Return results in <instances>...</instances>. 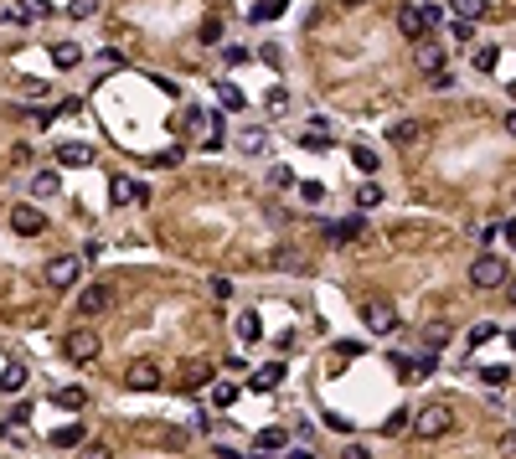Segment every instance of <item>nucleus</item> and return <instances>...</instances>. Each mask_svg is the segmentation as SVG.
Here are the masks:
<instances>
[{"label": "nucleus", "mask_w": 516, "mask_h": 459, "mask_svg": "<svg viewBox=\"0 0 516 459\" xmlns=\"http://www.w3.org/2000/svg\"><path fill=\"white\" fill-rule=\"evenodd\" d=\"M418 68H423V73H439V68H444V47H434V41L418 47Z\"/></svg>", "instance_id": "obj_18"}, {"label": "nucleus", "mask_w": 516, "mask_h": 459, "mask_svg": "<svg viewBox=\"0 0 516 459\" xmlns=\"http://www.w3.org/2000/svg\"><path fill=\"white\" fill-rule=\"evenodd\" d=\"M449 11H455L460 21H485V16H490L485 0H449Z\"/></svg>", "instance_id": "obj_12"}, {"label": "nucleus", "mask_w": 516, "mask_h": 459, "mask_svg": "<svg viewBox=\"0 0 516 459\" xmlns=\"http://www.w3.org/2000/svg\"><path fill=\"white\" fill-rule=\"evenodd\" d=\"M21 11H26V21H31V16H47L52 6H47V0H21Z\"/></svg>", "instance_id": "obj_35"}, {"label": "nucleus", "mask_w": 516, "mask_h": 459, "mask_svg": "<svg viewBox=\"0 0 516 459\" xmlns=\"http://www.w3.org/2000/svg\"><path fill=\"white\" fill-rule=\"evenodd\" d=\"M480 377H485V387H506L511 371H506V366H490V371H480Z\"/></svg>", "instance_id": "obj_32"}, {"label": "nucleus", "mask_w": 516, "mask_h": 459, "mask_svg": "<svg viewBox=\"0 0 516 459\" xmlns=\"http://www.w3.org/2000/svg\"><path fill=\"white\" fill-rule=\"evenodd\" d=\"M238 341H248V346H253V341H264V320H258L253 310H243V315H238Z\"/></svg>", "instance_id": "obj_13"}, {"label": "nucleus", "mask_w": 516, "mask_h": 459, "mask_svg": "<svg viewBox=\"0 0 516 459\" xmlns=\"http://www.w3.org/2000/svg\"><path fill=\"white\" fill-rule=\"evenodd\" d=\"M501 289H506V304H516V274H511V279L501 284Z\"/></svg>", "instance_id": "obj_39"}, {"label": "nucleus", "mask_w": 516, "mask_h": 459, "mask_svg": "<svg viewBox=\"0 0 516 459\" xmlns=\"http://www.w3.org/2000/svg\"><path fill=\"white\" fill-rule=\"evenodd\" d=\"M88 160H93L88 145H78V140H62L57 145V165H88Z\"/></svg>", "instance_id": "obj_11"}, {"label": "nucleus", "mask_w": 516, "mask_h": 459, "mask_svg": "<svg viewBox=\"0 0 516 459\" xmlns=\"http://www.w3.org/2000/svg\"><path fill=\"white\" fill-rule=\"evenodd\" d=\"M501 449H506V454H516V433H506V439H501Z\"/></svg>", "instance_id": "obj_40"}, {"label": "nucleus", "mask_w": 516, "mask_h": 459, "mask_svg": "<svg viewBox=\"0 0 516 459\" xmlns=\"http://www.w3.org/2000/svg\"><path fill=\"white\" fill-rule=\"evenodd\" d=\"M299 196H305V202L315 207V202H320V196H326V186H320V181H299Z\"/></svg>", "instance_id": "obj_31"}, {"label": "nucleus", "mask_w": 516, "mask_h": 459, "mask_svg": "<svg viewBox=\"0 0 516 459\" xmlns=\"http://www.w3.org/2000/svg\"><path fill=\"white\" fill-rule=\"evenodd\" d=\"M361 217H341V222H326V243H351V237H361Z\"/></svg>", "instance_id": "obj_10"}, {"label": "nucleus", "mask_w": 516, "mask_h": 459, "mask_svg": "<svg viewBox=\"0 0 516 459\" xmlns=\"http://www.w3.org/2000/svg\"><path fill=\"white\" fill-rule=\"evenodd\" d=\"M73 310H78L83 320H93V315H103V310H114V284H83Z\"/></svg>", "instance_id": "obj_3"}, {"label": "nucleus", "mask_w": 516, "mask_h": 459, "mask_svg": "<svg viewBox=\"0 0 516 459\" xmlns=\"http://www.w3.org/2000/svg\"><path fill=\"white\" fill-rule=\"evenodd\" d=\"M506 243H516V217H511V222H506Z\"/></svg>", "instance_id": "obj_41"}, {"label": "nucleus", "mask_w": 516, "mask_h": 459, "mask_svg": "<svg viewBox=\"0 0 516 459\" xmlns=\"http://www.w3.org/2000/svg\"><path fill=\"white\" fill-rule=\"evenodd\" d=\"M31 191H36V196H52V191H57V170H36V176H31Z\"/></svg>", "instance_id": "obj_22"}, {"label": "nucleus", "mask_w": 516, "mask_h": 459, "mask_svg": "<svg viewBox=\"0 0 516 459\" xmlns=\"http://www.w3.org/2000/svg\"><path fill=\"white\" fill-rule=\"evenodd\" d=\"M284 444H289V433H284V428H264V433H258V449H264V454L284 449Z\"/></svg>", "instance_id": "obj_19"}, {"label": "nucleus", "mask_w": 516, "mask_h": 459, "mask_svg": "<svg viewBox=\"0 0 516 459\" xmlns=\"http://www.w3.org/2000/svg\"><path fill=\"white\" fill-rule=\"evenodd\" d=\"M78 459H114L109 444H78Z\"/></svg>", "instance_id": "obj_29"}, {"label": "nucleus", "mask_w": 516, "mask_h": 459, "mask_svg": "<svg viewBox=\"0 0 516 459\" xmlns=\"http://www.w3.org/2000/svg\"><path fill=\"white\" fill-rule=\"evenodd\" d=\"M423 341H428V351H444V346H449V325H428Z\"/></svg>", "instance_id": "obj_23"}, {"label": "nucleus", "mask_w": 516, "mask_h": 459, "mask_svg": "<svg viewBox=\"0 0 516 459\" xmlns=\"http://www.w3.org/2000/svg\"><path fill=\"white\" fill-rule=\"evenodd\" d=\"M78 274H83V264H78L73 253H62V258H52V264H47V284H52V289H73Z\"/></svg>", "instance_id": "obj_5"}, {"label": "nucleus", "mask_w": 516, "mask_h": 459, "mask_svg": "<svg viewBox=\"0 0 516 459\" xmlns=\"http://www.w3.org/2000/svg\"><path fill=\"white\" fill-rule=\"evenodd\" d=\"M428 26H434V21H428V11H423V6H418V11H403V16H398V31H403L408 41H423V36H428Z\"/></svg>", "instance_id": "obj_9"}, {"label": "nucleus", "mask_w": 516, "mask_h": 459, "mask_svg": "<svg viewBox=\"0 0 516 459\" xmlns=\"http://www.w3.org/2000/svg\"><path fill=\"white\" fill-rule=\"evenodd\" d=\"M52 403H57V408H83V392H78V387H57Z\"/></svg>", "instance_id": "obj_25"}, {"label": "nucleus", "mask_w": 516, "mask_h": 459, "mask_svg": "<svg viewBox=\"0 0 516 459\" xmlns=\"http://www.w3.org/2000/svg\"><path fill=\"white\" fill-rule=\"evenodd\" d=\"M160 382H165V371L150 361V356H140V361H129V366H124V387H135V392H155Z\"/></svg>", "instance_id": "obj_4"}, {"label": "nucleus", "mask_w": 516, "mask_h": 459, "mask_svg": "<svg viewBox=\"0 0 516 459\" xmlns=\"http://www.w3.org/2000/svg\"><path fill=\"white\" fill-rule=\"evenodd\" d=\"M341 6H367V0H341Z\"/></svg>", "instance_id": "obj_43"}, {"label": "nucleus", "mask_w": 516, "mask_h": 459, "mask_svg": "<svg viewBox=\"0 0 516 459\" xmlns=\"http://www.w3.org/2000/svg\"><path fill=\"white\" fill-rule=\"evenodd\" d=\"M449 428H455V408H449V403H423L413 413V433H418V439H444Z\"/></svg>", "instance_id": "obj_1"}, {"label": "nucleus", "mask_w": 516, "mask_h": 459, "mask_svg": "<svg viewBox=\"0 0 516 459\" xmlns=\"http://www.w3.org/2000/svg\"><path fill=\"white\" fill-rule=\"evenodd\" d=\"M361 320H367L372 336H393V331H398V310H393V304H367Z\"/></svg>", "instance_id": "obj_6"}, {"label": "nucleus", "mask_w": 516, "mask_h": 459, "mask_svg": "<svg viewBox=\"0 0 516 459\" xmlns=\"http://www.w3.org/2000/svg\"><path fill=\"white\" fill-rule=\"evenodd\" d=\"M21 387H26V366L11 361L6 371H0V392H21Z\"/></svg>", "instance_id": "obj_15"}, {"label": "nucleus", "mask_w": 516, "mask_h": 459, "mask_svg": "<svg viewBox=\"0 0 516 459\" xmlns=\"http://www.w3.org/2000/svg\"><path fill=\"white\" fill-rule=\"evenodd\" d=\"M418 140H423V124H418V119L393 124V145H418Z\"/></svg>", "instance_id": "obj_14"}, {"label": "nucleus", "mask_w": 516, "mask_h": 459, "mask_svg": "<svg viewBox=\"0 0 516 459\" xmlns=\"http://www.w3.org/2000/svg\"><path fill=\"white\" fill-rule=\"evenodd\" d=\"M496 57H501L496 47H480V52H475V68H480V73H496Z\"/></svg>", "instance_id": "obj_30"}, {"label": "nucleus", "mask_w": 516, "mask_h": 459, "mask_svg": "<svg viewBox=\"0 0 516 459\" xmlns=\"http://www.w3.org/2000/svg\"><path fill=\"white\" fill-rule=\"evenodd\" d=\"M506 279H511V264L501 253H480L475 264H470V284H475V289H501Z\"/></svg>", "instance_id": "obj_2"}, {"label": "nucleus", "mask_w": 516, "mask_h": 459, "mask_svg": "<svg viewBox=\"0 0 516 459\" xmlns=\"http://www.w3.org/2000/svg\"><path fill=\"white\" fill-rule=\"evenodd\" d=\"M496 336V325H475V331H470V346H480V341H490Z\"/></svg>", "instance_id": "obj_37"}, {"label": "nucleus", "mask_w": 516, "mask_h": 459, "mask_svg": "<svg viewBox=\"0 0 516 459\" xmlns=\"http://www.w3.org/2000/svg\"><path fill=\"white\" fill-rule=\"evenodd\" d=\"M289 459H310V454H289Z\"/></svg>", "instance_id": "obj_44"}, {"label": "nucleus", "mask_w": 516, "mask_h": 459, "mask_svg": "<svg viewBox=\"0 0 516 459\" xmlns=\"http://www.w3.org/2000/svg\"><path fill=\"white\" fill-rule=\"evenodd\" d=\"M377 202H382V186H377V181H361V191H356V207L367 212V207H377Z\"/></svg>", "instance_id": "obj_21"}, {"label": "nucleus", "mask_w": 516, "mask_h": 459, "mask_svg": "<svg viewBox=\"0 0 516 459\" xmlns=\"http://www.w3.org/2000/svg\"><path fill=\"white\" fill-rule=\"evenodd\" d=\"M202 41L212 47V41H222V21H202Z\"/></svg>", "instance_id": "obj_33"}, {"label": "nucleus", "mask_w": 516, "mask_h": 459, "mask_svg": "<svg viewBox=\"0 0 516 459\" xmlns=\"http://www.w3.org/2000/svg\"><path fill=\"white\" fill-rule=\"evenodd\" d=\"M351 160H356V170H367V176H377V155H372L367 145H356V150H351Z\"/></svg>", "instance_id": "obj_24"}, {"label": "nucleus", "mask_w": 516, "mask_h": 459, "mask_svg": "<svg viewBox=\"0 0 516 459\" xmlns=\"http://www.w3.org/2000/svg\"><path fill=\"white\" fill-rule=\"evenodd\" d=\"M279 11H284V0H258V6L248 11V21H258V26H264V21H279Z\"/></svg>", "instance_id": "obj_16"}, {"label": "nucleus", "mask_w": 516, "mask_h": 459, "mask_svg": "<svg viewBox=\"0 0 516 459\" xmlns=\"http://www.w3.org/2000/svg\"><path fill=\"white\" fill-rule=\"evenodd\" d=\"M217 98H222V108H243V103H248V98H243V88H232V83H222Z\"/></svg>", "instance_id": "obj_27"}, {"label": "nucleus", "mask_w": 516, "mask_h": 459, "mask_svg": "<svg viewBox=\"0 0 516 459\" xmlns=\"http://www.w3.org/2000/svg\"><path fill=\"white\" fill-rule=\"evenodd\" d=\"M506 135H511V140H516V114H506Z\"/></svg>", "instance_id": "obj_42"}, {"label": "nucleus", "mask_w": 516, "mask_h": 459, "mask_svg": "<svg viewBox=\"0 0 516 459\" xmlns=\"http://www.w3.org/2000/svg\"><path fill=\"white\" fill-rule=\"evenodd\" d=\"M207 382V366H186V377H181V392H202Z\"/></svg>", "instance_id": "obj_26"}, {"label": "nucleus", "mask_w": 516, "mask_h": 459, "mask_svg": "<svg viewBox=\"0 0 516 459\" xmlns=\"http://www.w3.org/2000/svg\"><path fill=\"white\" fill-rule=\"evenodd\" d=\"M52 444H62V449H78V444H83V428H57V433H52Z\"/></svg>", "instance_id": "obj_28"}, {"label": "nucleus", "mask_w": 516, "mask_h": 459, "mask_svg": "<svg viewBox=\"0 0 516 459\" xmlns=\"http://www.w3.org/2000/svg\"><path fill=\"white\" fill-rule=\"evenodd\" d=\"M62 346H68L73 361H93V356H98V336H93V331H68V341H62Z\"/></svg>", "instance_id": "obj_8"}, {"label": "nucleus", "mask_w": 516, "mask_h": 459, "mask_svg": "<svg viewBox=\"0 0 516 459\" xmlns=\"http://www.w3.org/2000/svg\"><path fill=\"white\" fill-rule=\"evenodd\" d=\"M11 227H16L21 237H36L41 227H47V217H41L36 207H26V202H21V207H11Z\"/></svg>", "instance_id": "obj_7"}, {"label": "nucleus", "mask_w": 516, "mask_h": 459, "mask_svg": "<svg viewBox=\"0 0 516 459\" xmlns=\"http://www.w3.org/2000/svg\"><path fill=\"white\" fill-rule=\"evenodd\" d=\"M98 11V0H73V16H93Z\"/></svg>", "instance_id": "obj_38"}, {"label": "nucleus", "mask_w": 516, "mask_h": 459, "mask_svg": "<svg viewBox=\"0 0 516 459\" xmlns=\"http://www.w3.org/2000/svg\"><path fill=\"white\" fill-rule=\"evenodd\" d=\"M279 382H284V366H279V361L264 366V371H253V387H258V392H269V387H279Z\"/></svg>", "instance_id": "obj_17"}, {"label": "nucleus", "mask_w": 516, "mask_h": 459, "mask_svg": "<svg viewBox=\"0 0 516 459\" xmlns=\"http://www.w3.org/2000/svg\"><path fill=\"white\" fill-rule=\"evenodd\" d=\"M52 62H57V68H78V62H83V52L73 47V41H62V47H52Z\"/></svg>", "instance_id": "obj_20"}, {"label": "nucleus", "mask_w": 516, "mask_h": 459, "mask_svg": "<svg viewBox=\"0 0 516 459\" xmlns=\"http://www.w3.org/2000/svg\"><path fill=\"white\" fill-rule=\"evenodd\" d=\"M232 403H238V387L222 382V387H217V408H232Z\"/></svg>", "instance_id": "obj_34"}, {"label": "nucleus", "mask_w": 516, "mask_h": 459, "mask_svg": "<svg viewBox=\"0 0 516 459\" xmlns=\"http://www.w3.org/2000/svg\"><path fill=\"white\" fill-rule=\"evenodd\" d=\"M222 62H227V68H238V62H248V47H227V52H222Z\"/></svg>", "instance_id": "obj_36"}]
</instances>
